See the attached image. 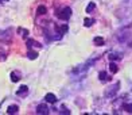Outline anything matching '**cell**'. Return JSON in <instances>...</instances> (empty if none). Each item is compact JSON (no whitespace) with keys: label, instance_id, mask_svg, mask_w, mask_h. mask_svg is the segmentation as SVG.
I'll list each match as a JSON object with an SVG mask.
<instances>
[{"label":"cell","instance_id":"cell-13","mask_svg":"<svg viewBox=\"0 0 132 115\" xmlns=\"http://www.w3.org/2000/svg\"><path fill=\"white\" fill-rule=\"evenodd\" d=\"M98 79L101 80V81H106V72H100V74H98Z\"/></svg>","mask_w":132,"mask_h":115},{"label":"cell","instance_id":"cell-5","mask_svg":"<svg viewBox=\"0 0 132 115\" xmlns=\"http://www.w3.org/2000/svg\"><path fill=\"white\" fill-rule=\"evenodd\" d=\"M46 11H47V8L44 6H39L38 10H36V14H38V15H44V14H46Z\"/></svg>","mask_w":132,"mask_h":115},{"label":"cell","instance_id":"cell-12","mask_svg":"<svg viewBox=\"0 0 132 115\" xmlns=\"http://www.w3.org/2000/svg\"><path fill=\"white\" fill-rule=\"evenodd\" d=\"M96 8V3H89V6L86 7V12H92Z\"/></svg>","mask_w":132,"mask_h":115},{"label":"cell","instance_id":"cell-2","mask_svg":"<svg viewBox=\"0 0 132 115\" xmlns=\"http://www.w3.org/2000/svg\"><path fill=\"white\" fill-rule=\"evenodd\" d=\"M36 114H39V115H47L49 114V108H47L46 104L44 103L39 104V106L36 107Z\"/></svg>","mask_w":132,"mask_h":115},{"label":"cell","instance_id":"cell-14","mask_svg":"<svg viewBox=\"0 0 132 115\" xmlns=\"http://www.w3.org/2000/svg\"><path fill=\"white\" fill-rule=\"evenodd\" d=\"M11 80L14 81V83H16V81H19V76L15 73V72H12V73H11Z\"/></svg>","mask_w":132,"mask_h":115},{"label":"cell","instance_id":"cell-6","mask_svg":"<svg viewBox=\"0 0 132 115\" xmlns=\"http://www.w3.org/2000/svg\"><path fill=\"white\" fill-rule=\"evenodd\" d=\"M18 106H9L8 107V110H7V112H8V114H16V112H18Z\"/></svg>","mask_w":132,"mask_h":115},{"label":"cell","instance_id":"cell-1","mask_svg":"<svg viewBox=\"0 0 132 115\" xmlns=\"http://www.w3.org/2000/svg\"><path fill=\"white\" fill-rule=\"evenodd\" d=\"M70 16H71V10L69 8V7H65V8L61 10V12L58 14V18L62 19V21H68Z\"/></svg>","mask_w":132,"mask_h":115},{"label":"cell","instance_id":"cell-11","mask_svg":"<svg viewBox=\"0 0 132 115\" xmlns=\"http://www.w3.org/2000/svg\"><path fill=\"white\" fill-rule=\"evenodd\" d=\"M34 45H36V46H41V45H39L38 42H35L34 39H28V41H27V46H28V47H32Z\"/></svg>","mask_w":132,"mask_h":115},{"label":"cell","instance_id":"cell-9","mask_svg":"<svg viewBox=\"0 0 132 115\" xmlns=\"http://www.w3.org/2000/svg\"><path fill=\"white\" fill-rule=\"evenodd\" d=\"M93 23H94V21H93V19H90V18H85V21H84V24H85L86 27L92 26Z\"/></svg>","mask_w":132,"mask_h":115},{"label":"cell","instance_id":"cell-4","mask_svg":"<svg viewBox=\"0 0 132 115\" xmlns=\"http://www.w3.org/2000/svg\"><path fill=\"white\" fill-rule=\"evenodd\" d=\"M27 92H28V87L27 85H22L20 88H19V91L16 92V95H18V96H24Z\"/></svg>","mask_w":132,"mask_h":115},{"label":"cell","instance_id":"cell-3","mask_svg":"<svg viewBox=\"0 0 132 115\" xmlns=\"http://www.w3.org/2000/svg\"><path fill=\"white\" fill-rule=\"evenodd\" d=\"M44 100H46L47 103H55L57 97H55V95H54V94H50V92H49V94L44 96Z\"/></svg>","mask_w":132,"mask_h":115},{"label":"cell","instance_id":"cell-7","mask_svg":"<svg viewBox=\"0 0 132 115\" xmlns=\"http://www.w3.org/2000/svg\"><path fill=\"white\" fill-rule=\"evenodd\" d=\"M109 69H111L112 73H117V71H119L117 65L114 64V62H111V64H109Z\"/></svg>","mask_w":132,"mask_h":115},{"label":"cell","instance_id":"cell-8","mask_svg":"<svg viewBox=\"0 0 132 115\" xmlns=\"http://www.w3.org/2000/svg\"><path fill=\"white\" fill-rule=\"evenodd\" d=\"M27 57H28L30 60H35L36 57H38V53H36V52H32V50H30L28 53H27Z\"/></svg>","mask_w":132,"mask_h":115},{"label":"cell","instance_id":"cell-16","mask_svg":"<svg viewBox=\"0 0 132 115\" xmlns=\"http://www.w3.org/2000/svg\"><path fill=\"white\" fill-rule=\"evenodd\" d=\"M68 30H69L68 24H62V27H61V32H66Z\"/></svg>","mask_w":132,"mask_h":115},{"label":"cell","instance_id":"cell-10","mask_svg":"<svg viewBox=\"0 0 132 115\" xmlns=\"http://www.w3.org/2000/svg\"><path fill=\"white\" fill-rule=\"evenodd\" d=\"M93 42L96 45H104V39L101 38V37H96V38L93 39Z\"/></svg>","mask_w":132,"mask_h":115},{"label":"cell","instance_id":"cell-15","mask_svg":"<svg viewBox=\"0 0 132 115\" xmlns=\"http://www.w3.org/2000/svg\"><path fill=\"white\" fill-rule=\"evenodd\" d=\"M124 110L128 114H132V104H124Z\"/></svg>","mask_w":132,"mask_h":115}]
</instances>
